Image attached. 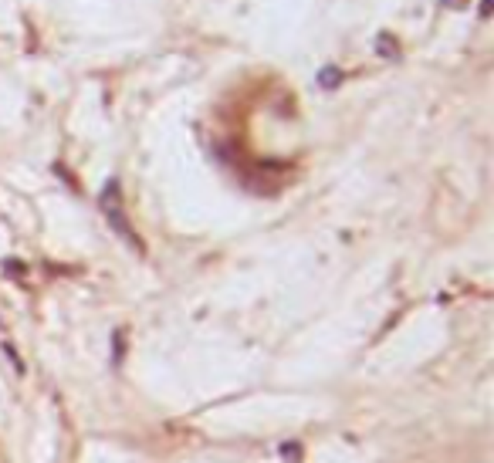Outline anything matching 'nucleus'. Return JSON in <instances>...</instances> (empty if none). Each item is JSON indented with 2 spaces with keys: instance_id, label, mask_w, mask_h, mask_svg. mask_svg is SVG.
Listing matches in <instances>:
<instances>
[{
  "instance_id": "2",
  "label": "nucleus",
  "mask_w": 494,
  "mask_h": 463,
  "mask_svg": "<svg viewBox=\"0 0 494 463\" xmlns=\"http://www.w3.org/2000/svg\"><path fill=\"white\" fill-rule=\"evenodd\" d=\"M338 81H342V71H338V68H322V75H318V85H322V88H336Z\"/></svg>"
},
{
  "instance_id": "3",
  "label": "nucleus",
  "mask_w": 494,
  "mask_h": 463,
  "mask_svg": "<svg viewBox=\"0 0 494 463\" xmlns=\"http://www.w3.org/2000/svg\"><path fill=\"white\" fill-rule=\"evenodd\" d=\"M122 352H126V335L119 332L112 338V362H115V365H122Z\"/></svg>"
},
{
  "instance_id": "5",
  "label": "nucleus",
  "mask_w": 494,
  "mask_h": 463,
  "mask_svg": "<svg viewBox=\"0 0 494 463\" xmlns=\"http://www.w3.org/2000/svg\"><path fill=\"white\" fill-rule=\"evenodd\" d=\"M3 352H7V359L14 362V369H17V372H24V362L17 359V352H14V348H10V345H3Z\"/></svg>"
},
{
  "instance_id": "4",
  "label": "nucleus",
  "mask_w": 494,
  "mask_h": 463,
  "mask_svg": "<svg viewBox=\"0 0 494 463\" xmlns=\"http://www.w3.org/2000/svg\"><path fill=\"white\" fill-rule=\"evenodd\" d=\"M281 453H285V457H288L291 463L302 460V446H298V443H285V450H281Z\"/></svg>"
},
{
  "instance_id": "1",
  "label": "nucleus",
  "mask_w": 494,
  "mask_h": 463,
  "mask_svg": "<svg viewBox=\"0 0 494 463\" xmlns=\"http://www.w3.org/2000/svg\"><path fill=\"white\" fill-rule=\"evenodd\" d=\"M102 210H105V217H108V224H112V230H119V237L129 244L132 251L142 254V240H139L135 230L129 227V220H126V213H122V203H119V183H108V186H105Z\"/></svg>"
}]
</instances>
